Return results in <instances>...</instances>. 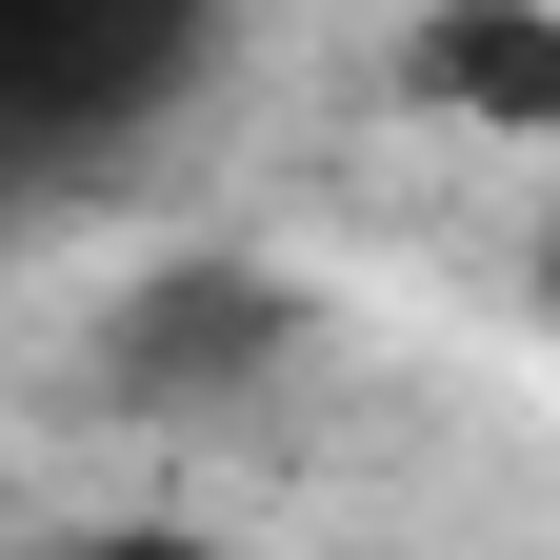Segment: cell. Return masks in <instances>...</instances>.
Returning <instances> with one entry per match:
<instances>
[{"mask_svg":"<svg viewBox=\"0 0 560 560\" xmlns=\"http://www.w3.org/2000/svg\"><path fill=\"white\" fill-rule=\"evenodd\" d=\"M200 60H221V0H0V221L120 161Z\"/></svg>","mask_w":560,"mask_h":560,"instance_id":"1","label":"cell"},{"mask_svg":"<svg viewBox=\"0 0 560 560\" xmlns=\"http://www.w3.org/2000/svg\"><path fill=\"white\" fill-rule=\"evenodd\" d=\"M280 361H301V280H260V260H161V280L101 320V381H120L140 420L241 400V381H280Z\"/></svg>","mask_w":560,"mask_h":560,"instance_id":"2","label":"cell"},{"mask_svg":"<svg viewBox=\"0 0 560 560\" xmlns=\"http://www.w3.org/2000/svg\"><path fill=\"white\" fill-rule=\"evenodd\" d=\"M420 101L501 120V140H560V21L540 0H441V21H420Z\"/></svg>","mask_w":560,"mask_h":560,"instance_id":"3","label":"cell"},{"mask_svg":"<svg viewBox=\"0 0 560 560\" xmlns=\"http://www.w3.org/2000/svg\"><path fill=\"white\" fill-rule=\"evenodd\" d=\"M40 560H221V540H180V521H101V540H40Z\"/></svg>","mask_w":560,"mask_h":560,"instance_id":"4","label":"cell"},{"mask_svg":"<svg viewBox=\"0 0 560 560\" xmlns=\"http://www.w3.org/2000/svg\"><path fill=\"white\" fill-rule=\"evenodd\" d=\"M540 320H560V241H540Z\"/></svg>","mask_w":560,"mask_h":560,"instance_id":"5","label":"cell"}]
</instances>
